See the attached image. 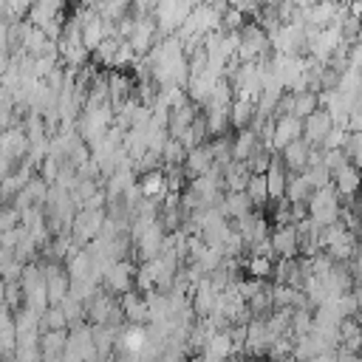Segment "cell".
I'll return each instance as SVG.
<instances>
[{
	"instance_id": "1",
	"label": "cell",
	"mask_w": 362,
	"mask_h": 362,
	"mask_svg": "<svg viewBox=\"0 0 362 362\" xmlns=\"http://www.w3.org/2000/svg\"><path fill=\"white\" fill-rule=\"evenodd\" d=\"M116 124V107L107 102V105H99V107H85L76 119V133L93 147L96 141H102L107 136V130Z\"/></svg>"
},
{
	"instance_id": "2",
	"label": "cell",
	"mask_w": 362,
	"mask_h": 362,
	"mask_svg": "<svg viewBox=\"0 0 362 362\" xmlns=\"http://www.w3.org/2000/svg\"><path fill=\"white\" fill-rule=\"evenodd\" d=\"M345 34L339 25H328V28H308V57L328 65L334 59V54L345 45Z\"/></svg>"
},
{
	"instance_id": "3",
	"label": "cell",
	"mask_w": 362,
	"mask_h": 362,
	"mask_svg": "<svg viewBox=\"0 0 362 362\" xmlns=\"http://www.w3.org/2000/svg\"><path fill=\"white\" fill-rule=\"evenodd\" d=\"M339 192L337 187H322L308 198V215L311 221H317L320 226H334L337 221H342V204H339Z\"/></svg>"
},
{
	"instance_id": "4",
	"label": "cell",
	"mask_w": 362,
	"mask_h": 362,
	"mask_svg": "<svg viewBox=\"0 0 362 362\" xmlns=\"http://www.w3.org/2000/svg\"><path fill=\"white\" fill-rule=\"evenodd\" d=\"M272 51H274V54L308 57V25L283 23V25L272 34Z\"/></svg>"
},
{
	"instance_id": "5",
	"label": "cell",
	"mask_w": 362,
	"mask_h": 362,
	"mask_svg": "<svg viewBox=\"0 0 362 362\" xmlns=\"http://www.w3.org/2000/svg\"><path fill=\"white\" fill-rule=\"evenodd\" d=\"M272 37L260 28V23L249 20L240 31V51H238V59L240 62H257L263 57H272Z\"/></svg>"
},
{
	"instance_id": "6",
	"label": "cell",
	"mask_w": 362,
	"mask_h": 362,
	"mask_svg": "<svg viewBox=\"0 0 362 362\" xmlns=\"http://www.w3.org/2000/svg\"><path fill=\"white\" fill-rule=\"evenodd\" d=\"M105 221H107V209H79L71 226V238L85 249L93 238H99Z\"/></svg>"
},
{
	"instance_id": "7",
	"label": "cell",
	"mask_w": 362,
	"mask_h": 362,
	"mask_svg": "<svg viewBox=\"0 0 362 362\" xmlns=\"http://www.w3.org/2000/svg\"><path fill=\"white\" fill-rule=\"evenodd\" d=\"M167 229H164V223H161V218L153 223V226H147L144 229V235L139 238V240H133V252H136V260L139 263H147V260H156V257H161V252H164V243H167Z\"/></svg>"
},
{
	"instance_id": "8",
	"label": "cell",
	"mask_w": 362,
	"mask_h": 362,
	"mask_svg": "<svg viewBox=\"0 0 362 362\" xmlns=\"http://www.w3.org/2000/svg\"><path fill=\"white\" fill-rule=\"evenodd\" d=\"M136 272H139V266L133 260H119V263H113L105 272L102 288H107L110 294H119L122 297V294H127V291L136 288Z\"/></svg>"
},
{
	"instance_id": "9",
	"label": "cell",
	"mask_w": 362,
	"mask_h": 362,
	"mask_svg": "<svg viewBox=\"0 0 362 362\" xmlns=\"http://www.w3.org/2000/svg\"><path fill=\"white\" fill-rule=\"evenodd\" d=\"M334 119L325 107H320L317 113H311L308 119H303V139L311 144V147H322V141L328 139V133L334 130Z\"/></svg>"
},
{
	"instance_id": "10",
	"label": "cell",
	"mask_w": 362,
	"mask_h": 362,
	"mask_svg": "<svg viewBox=\"0 0 362 362\" xmlns=\"http://www.w3.org/2000/svg\"><path fill=\"white\" fill-rule=\"evenodd\" d=\"M272 249L277 257H288L294 260L300 255V229L297 223H283L272 229Z\"/></svg>"
},
{
	"instance_id": "11",
	"label": "cell",
	"mask_w": 362,
	"mask_h": 362,
	"mask_svg": "<svg viewBox=\"0 0 362 362\" xmlns=\"http://www.w3.org/2000/svg\"><path fill=\"white\" fill-rule=\"evenodd\" d=\"M28 150H31V139L25 133L23 124H14L8 130H3V158H11V161H25L28 158Z\"/></svg>"
},
{
	"instance_id": "12",
	"label": "cell",
	"mask_w": 362,
	"mask_h": 362,
	"mask_svg": "<svg viewBox=\"0 0 362 362\" xmlns=\"http://www.w3.org/2000/svg\"><path fill=\"white\" fill-rule=\"evenodd\" d=\"M297 139H303V119H297V116H277L272 150L280 153V150H286V147H288L291 141H297Z\"/></svg>"
},
{
	"instance_id": "13",
	"label": "cell",
	"mask_w": 362,
	"mask_h": 362,
	"mask_svg": "<svg viewBox=\"0 0 362 362\" xmlns=\"http://www.w3.org/2000/svg\"><path fill=\"white\" fill-rule=\"evenodd\" d=\"M274 339H277V337L269 331L266 317H255V320L246 325V351H249V354H266Z\"/></svg>"
},
{
	"instance_id": "14",
	"label": "cell",
	"mask_w": 362,
	"mask_h": 362,
	"mask_svg": "<svg viewBox=\"0 0 362 362\" xmlns=\"http://www.w3.org/2000/svg\"><path fill=\"white\" fill-rule=\"evenodd\" d=\"M139 187H141V195H144L147 201H156V204H164V198L170 195V184H167V173H164V167L139 175Z\"/></svg>"
},
{
	"instance_id": "15",
	"label": "cell",
	"mask_w": 362,
	"mask_h": 362,
	"mask_svg": "<svg viewBox=\"0 0 362 362\" xmlns=\"http://www.w3.org/2000/svg\"><path fill=\"white\" fill-rule=\"evenodd\" d=\"M119 303H122V311H124L127 322H133V325H147L150 322V308H147V300H144L141 291L133 288V291L122 294Z\"/></svg>"
},
{
	"instance_id": "16",
	"label": "cell",
	"mask_w": 362,
	"mask_h": 362,
	"mask_svg": "<svg viewBox=\"0 0 362 362\" xmlns=\"http://www.w3.org/2000/svg\"><path fill=\"white\" fill-rule=\"evenodd\" d=\"M311 150H314V147H311L305 139H297V141H291L286 150H280V158H283V164H286L288 173H305V170H308Z\"/></svg>"
},
{
	"instance_id": "17",
	"label": "cell",
	"mask_w": 362,
	"mask_h": 362,
	"mask_svg": "<svg viewBox=\"0 0 362 362\" xmlns=\"http://www.w3.org/2000/svg\"><path fill=\"white\" fill-rule=\"evenodd\" d=\"M334 187H337V192H339L345 201L356 198L359 189H362V173H359V167H356V164H345L342 170H337V173H334Z\"/></svg>"
},
{
	"instance_id": "18",
	"label": "cell",
	"mask_w": 362,
	"mask_h": 362,
	"mask_svg": "<svg viewBox=\"0 0 362 362\" xmlns=\"http://www.w3.org/2000/svg\"><path fill=\"white\" fill-rule=\"evenodd\" d=\"M62 14H65V0H34V6H31L25 20L34 23L37 28H45L48 23H54Z\"/></svg>"
},
{
	"instance_id": "19",
	"label": "cell",
	"mask_w": 362,
	"mask_h": 362,
	"mask_svg": "<svg viewBox=\"0 0 362 362\" xmlns=\"http://www.w3.org/2000/svg\"><path fill=\"white\" fill-rule=\"evenodd\" d=\"M257 150H263V144H260V136H257L252 127L238 130V133L232 136V158H235V161H252V156H255Z\"/></svg>"
},
{
	"instance_id": "20",
	"label": "cell",
	"mask_w": 362,
	"mask_h": 362,
	"mask_svg": "<svg viewBox=\"0 0 362 362\" xmlns=\"http://www.w3.org/2000/svg\"><path fill=\"white\" fill-rule=\"evenodd\" d=\"M212 167H215V156H212L209 141L201 144V147H195V150H189V156H187V161H184V173H187V178L206 175Z\"/></svg>"
},
{
	"instance_id": "21",
	"label": "cell",
	"mask_w": 362,
	"mask_h": 362,
	"mask_svg": "<svg viewBox=\"0 0 362 362\" xmlns=\"http://www.w3.org/2000/svg\"><path fill=\"white\" fill-rule=\"evenodd\" d=\"M215 303H218V291L212 288L209 277H204V280L192 288V311H195V317H198V320L209 317V314L215 311Z\"/></svg>"
},
{
	"instance_id": "22",
	"label": "cell",
	"mask_w": 362,
	"mask_h": 362,
	"mask_svg": "<svg viewBox=\"0 0 362 362\" xmlns=\"http://www.w3.org/2000/svg\"><path fill=\"white\" fill-rule=\"evenodd\" d=\"M198 113H201V107H198L195 102H187V105L170 110V127H167L170 136H173V139H181V136L192 127V122L198 119Z\"/></svg>"
},
{
	"instance_id": "23",
	"label": "cell",
	"mask_w": 362,
	"mask_h": 362,
	"mask_svg": "<svg viewBox=\"0 0 362 362\" xmlns=\"http://www.w3.org/2000/svg\"><path fill=\"white\" fill-rule=\"evenodd\" d=\"M218 206H221V212H223L229 221L246 218V215L255 209V204H252V198H249V192H246V189H243V192H226V195H223V201H221Z\"/></svg>"
},
{
	"instance_id": "24",
	"label": "cell",
	"mask_w": 362,
	"mask_h": 362,
	"mask_svg": "<svg viewBox=\"0 0 362 362\" xmlns=\"http://www.w3.org/2000/svg\"><path fill=\"white\" fill-rule=\"evenodd\" d=\"M252 167L246 161H229L226 164V173H223V181H226V192H243L252 181Z\"/></svg>"
},
{
	"instance_id": "25",
	"label": "cell",
	"mask_w": 362,
	"mask_h": 362,
	"mask_svg": "<svg viewBox=\"0 0 362 362\" xmlns=\"http://www.w3.org/2000/svg\"><path fill=\"white\" fill-rule=\"evenodd\" d=\"M150 342V334H147V325H133L127 322L122 328V337H119V348L122 351H130V354H141Z\"/></svg>"
},
{
	"instance_id": "26",
	"label": "cell",
	"mask_w": 362,
	"mask_h": 362,
	"mask_svg": "<svg viewBox=\"0 0 362 362\" xmlns=\"http://www.w3.org/2000/svg\"><path fill=\"white\" fill-rule=\"evenodd\" d=\"M255 116H257V107H255V102H246V99H235V102H232V110H229V122H232V130H235V133H238V130H246V127H252Z\"/></svg>"
},
{
	"instance_id": "27",
	"label": "cell",
	"mask_w": 362,
	"mask_h": 362,
	"mask_svg": "<svg viewBox=\"0 0 362 362\" xmlns=\"http://www.w3.org/2000/svg\"><path fill=\"white\" fill-rule=\"evenodd\" d=\"M122 147L127 150V156H130L133 161H139V158L150 150V144H147V127H130V130H124Z\"/></svg>"
},
{
	"instance_id": "28",
	"label": "cell",
	"mask_w": 362,
	"mask_h": 362,
	"mask_svg": "<svg viewBox=\"0 0 362 362\" xmlns=\"http://www.w3.org/2000/svg\"><path fill=\"white\" fill-rule=\"evenodd\" d=\"M235 351H238V348H235V339H232V334H229V331H218V334L209 339V345L204 348V354H206V356L221 359V362H226Z\"/></svg>"
},
{
	"instance_id": "29",
	"label": "cell",
	"mask_w": 362,
	"mask_h": 362,
	"mask_svg": "<svg viewBox=\"0 0 362 362\" xmlns=\"http://www.w3.org/2000/svg\"><path fill=\"white\" fill-rule=\"evenodd\" d=\"M311 195H314V189H311L308 178H305L303 173H288V187H286V198H288L291 204H300V201H308Z\"/></svg>"
},
{
	"instance_id": "30",
	"label": "cell",
	"mask_w": 362,
	"mask_h": 362,
	"mask_svg": "<svg viewBox=\"0 0 362 362\" xmlns=\"http://www.w3.org/2000/svg\"><path fill=\"white\" fill-rule=\"evenodd\" d=\"M322 105H320V93L314 90H303V93H294V113L297 119H308L311 113H317Z\"/></svg>"
},
{
	"instance_id": "31",
	"label": "cell",
	"mask_w": 362,
	"mask_h": 362,
	"mask_svg": "<svg viewBox=\"0 0 362 362\" xmlns=\"http://www.w3.org/2000/svg\"><path fill=\"white\" fill-rule=\"evenodd\" d=\"M122 42H124L122 37H107V40H102V45L93 51V59H96L99 65H105V68L113 71V62H116V54H119Z\"/></svg>"
},
{
	"instance_id": "32",
	"label": "cell",
	"mask_w": 362,
	"mask_h": 362,
	"mask_svg": "<svg viewBox=\"0 0 362 362\" xmlns=\"http://www.w3.org/2000/svg\"><path fill=\"white\" fill-rule=\"evenodd\" d=\"M187 156H189V150L181 144V139H173V136H170V141H167V147H164V153H161L164 167H184Z\"/></svg>"
},
{
	"instance_id": "33",
	"label": "cell",
	"mask_w": 362,
	"mask_h": 362,
	"mask_svg": "<svg viewBox=\"0 0 362 362\" xmlns=\"http://www.w3.org/2000/svg\"><path fill=\"white\" fill-rule=\"evenodd\" d=\"M274 257H257V255H249V260L243 263V269L249 272V277H257V280H266L274 274Z\"/></svg>"
},
{
	"instance_id": "34",
	"label": "cell",
	"mask_w": 362,
	"mask_h": 362,
	"mask_svg": "<svg viewBox=\"0 0 362 362\" xmlns=\"http://www.w3.org/2000/svg\"><path fill=\"white\" fill-rule=\"evenodd\" d=\"M246 192H249V198H252L255 206H266V204L272 201V198H269V181H266V175H252Z\"/></svg>"
},
{
	"instance_id": "35",
	"label": "cell",
	"mask_w": 362,
	"mask_h": 362,
	"mask_svg": "<svg viewBox=\"0 0 362 362\" xmlns=\"http://www.w3.org/2000/svg\"><path fill=\"white\" fill-rule=\"evenodd\" d=\"M68 317L62 311V305H51L45 314H42V334L45 331H68Z\"/></svg>"
},
{
	"instance_id": "36",
	"label": "cell",
	"mask_w": 362,
	"mask_h": 362,
	"mask_svg": "<svg viewBox=\"0 0 362 362\" xmlns=\"http://www.w3.org/2000/svg\"><path fill=\"white\" fill-rule=\"evenodd\" d=\"M314 331V314L311 308H297L291 317V337H308Z\"/></svg>"
},
{
	"instance_id": "37",
	"label": "cell",
	"mask_w": 362,
	"mask_h": 362,
	"mask_svg": "<svg viewBox=\"0 0 362 362\" xmlns=\"http://www.w3.org/2000/svg\"><path fill=\"white\" fill-rule=\"evenodd\" d=\"M303 175L308 178V184H311V189H314V192H317V189H322V187H331V184H334V173H331L325 164L308 167Z\"/></svg>"
},
{
	"instance_id": "38",
	"label": "cell",
	"mask_w": 362,
	"mask_h": 362,
	"mask_svg": "<svg viewBox=\"0 0 362 362\" xmlns=\"http://www.w3.org/2000/svg\"><path fill=\"white\" fill-rule=\"evenodd\" d=\"M342 150L348 153V158H351L354 164H362V133L348 130V139H345V147H342Z\"/></svg>"
},
{
	"instance_id": "39",
	"label": "cell",
	"mask_w": 362,
	"mask_h": 362,
	"mask_svg": "<svg viewBox=\"0 0 362 362\" xmlns=\"http://www.w3.org/2000/svg\"><path fill=\"white\" fill-rule=\"evenodd\" d=\"M20 223H23V212H20L14 204H6V206H3V215H0V229L8 232V229H14V226H20Z\"/></svg>"
},
{
	"instance_id": "40",
	"label": "cell",
	"mask_w": 362,
	"mask_h": 362,
	"mask_svg": "<svg viewBox=\"0 0 362 362\" xmlns=\"http://www.w3.org/2000/svg\"><path fill=\"white\" fill-rule=\"evenodd\" d=\"M322 164H325L331 173H337V170H342L345 164H354V161L348 158V153H345V150H325V158H322Z\"/></svg>"
},
{
	"instance_id": "41",
	"label": "cell",
	"mask_w": 362,
	"mask_h": 362,
	"mask_svg": "<svg viewBox=\"0 0 362 362\" xmlns=\"http://www.w3.org/2000/svg\"><path fill=\"white\" fill-rule=\"evenodd\" d=\"M345 139H348V130L334 127V130L328 133V139L322 141V150H342V147H345Z\"/></svg>"
},
{
	"instance_id": "42",
	"label": "cell",
	"mask_w": 362,
	"mask_h": 362,
	"mask_svg": "<svg viewBox=\"0 0 362 362\" xmlns=\"http://www.w3.org/2000/svg\"><path fill=\"white\" fill-rule=\"evenodd\" d=\"M342 34H345V40H348V42H354V40L362 34V20H359V17H354V14H348V20L342 23Z\"/></svg>"
},
{
	"instance_id": "43",
	"label": "cell",
	"mask_w": 362,
	"mask_h": 362,
	"mask_svg": "<svg viewBox=\"0 0 362 362\" xmlns=\"http://www.w3.org/2000/svg\"><path fill=\"white\" fill-rule=\"evenodd\" d=\"M348 11H351L354 17H359V20H362V0H354V3L348 6Z\"/></svg>"
},
{
	"instance_id": "44",
	"label": "cell",
	"mask_w": 362,
	"mask_h": 362,
	"mask_svg": "<svg viewBox=\"0 0 362 362\" xmlns=\"http://www.w3.org/2000/svg\"><path fill=\"white\" fill-rule=\"evenodd\" d=\"M320 0H294V6L297 8H311V6H317Z\"/></svg>"
},
{
	"instance_id": "45",
	"label": "cell",
	"mask_w": 362,
	"mask_h": 362,
	"mask_svg": "<svg viewBox=\"0 0 362 362\" xmlns=\"http://www.w3.org/2000/svg\"><path fill=\"white\" fill-rule=\"evenodd\" d=\"M359 238H362V201H359Z\"/></svg>"
},
{
	"instance_id": "46",
	"label": "cell",
	"mask_w": 362,
	"mask_h": 362,
	"mask_svg": "<svg viewBox=\"0 0 362 362\" xmlns=\"http://www.w3.org/2000/svg\"><path fill=\"white\" fill-rule=\"evenodd\" d=\"M283 362H297V359H294V356H288V359H283Z\"/></svg>"
},
{
	"instance_id": "47",
	"label": "cell",
	"mask_w": 362,
	"mask_h": 362,
	"mask_svg": "<svg viewBox=\"0 0 362 362\" xmlns=\"http://www.w3.org/2000/svg\"><path fill=\"white\" fill-rule=\"evenodd\" d=\"M105 362H113V359H105Z\"/></svg>"
},
{
	"instance_id": "48",
	"label": "cell",
	"mask_w": 362,
	"mask_h": 362,
	"mask_svg": "<svg viewBox=\"0 0 362 362\" xmlns=\"http://www.w3.org/2000/svg\"><path fill=\"white\" fill-rule=\"evenodd\" d=\"M359 286H362V280H359Z\"/></svg>"
}]
</instances>
